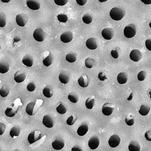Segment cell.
I'll use <instances>...</instances> for the list:
<instances>
[{
  "label": "cell",
  "mask_w": 151,
  "mask_h": 151,
  "mask_svg": "<svg viewBox=\"0 0 151 151\" xmlns=\"http://www.w3.org/2000/svg\"><path fill=\"white\" fill-rule=\"evenodd\" d=\"M43 102L42 100H37L29 103L26 108V112L31 116L34 115L42 105Z\"/></svg>",
  "instance_id": "obj_1"
},
{
  "label": "cell",
  "mask_w": 151,
  "mask_h": 151,
  "mask_svg": "<svg viewBox=\"0 0 151 151\" xmlns=\"http://www.w3.org/2000/svg\"><path fill=\"white\" fill-rule=\"evenodd\" d=\"M102 37L105 39L110 40L114 36V32L111 28H106L104 29L102 31Z\"/></svg>",
  "instance_id": "obj_9"
},
{
  "label": "cell",
  "mask_w": 151,
  "mask_h": 151,
  "mask_svg": "<svg viewBox=\"0 0 151 151\" xmlns=\"http://www.w3.org/2000/svg\"><path fill=\"white\" fill-rule=\"evenodd\" d=\"M98 78L101 81H104L106 79H107V78L104 75L102 72H100L98 75Z\"/></svg>",
  "instance_id": "obj_47"
},
{
  "label": "cell",
  "mask_w": 151,
  "mask_h": 151,
  "mask_svg": "<svg viewBox=\"0 0 151 151\" xmlns=\"http://www.w3.org/2000/svg\"><path fill=\"white\" fill-rule=\"evenodd\" d=\"M99 144V140L96 136L92 137L88 141V146L92 150L95 149L98 147Z\"/></svg>",
  "instance_id": "obj_16"
},
{
  "label": "cell",
  "mask_w": 151,
  "mask_h": 151,
  "mask_svg": "<svg viewBox=\"0 0 151 151\" xmlns=\"http://www.w3.org/2000/svg\"><path fill=\"white\" fill-rule=\"evenodd\" d=\"M95 61L92 58H88L85 60L86 66L88 68H92L95 65Z\"/></svg>",
  "instance_id": "obj_31"
},
{
  "label": "cell",
  "mask_w": 151,
  "mask_h": 151,
  "mask_svg": "<svg viewBox=\"0 0 151 151\" xmlns=\"http://www.w3.org/2000/svg\"><path fill=\"white\" fill-rule=\"evenodd\" d=\"M149 94L150 95V98H151V91L150 92H149Z\"/></svg>",
  "instance_id": "obj_54"
},
{
  "label": "cell",
  "mask_w": 151,
  "mask_h": 151,
  "mask_svg": "<svg viewBox=\"0 0 151 151\" xmlns=\"http://www.w3.org/2000/svg\"><path fill=\"white\" fill-rule=\"evenodd\" d=\"M82 20L84 23L86 24H89L92 23V19L90 14L87 13L83 16Z\"/></svg>",
  "instance_id": "obj_35"
},
{
  "label": "cell",
  "mask_w": 151,
  "mask_h": 151,
  "mask_svg": "<svg viewBox=\"0 0 151 151\" xmlns=\"http://www.w3.org/2000/svg\"><path fill=\"white\" fill-rule=\"evenodd\" d=\"M27 88L29 91L33 92L35 90V88H36V86L33 83L31 82L28 85Z\"/></svg>",
  "instance_id": "obj_43"
},
{
  "label": "cell",
  "mask_w": 151,
  "mask_h": 151,
  "mask_svg": "<svg viewBox=\"0 0 151 151\" xmlns=\"http://www.w3.org/2000/svg\"><path fill=\"white\" fill-rule=\"evenodd\" d=\"M26 77V75L24 71L20 70L15 74L14 80L18 83H21L25 80Z\"/></svg>",
  "instance_id": "obj_12"
},
{
  "label": "cell",
  "mask_w": 151,
  "mask_h": 151,
  "mask_svg": "<svg viewBox=\"0 0 151 151\" xmlns=\"http://www.w3.org/2000/svg\"><path fill=\"white\" fill-rule=\"evenodd\" d=\"M141 1L146 5L151 4V0H141Z\"/></svg>",
  "instance_id": "obj_50"
},
{
  "label": "cell",
  "mask_w": 151,
  "mask_h": 151,
  "mask_svg": "<svg viewBox=\"0 0 151 151\" xmlns=\"http://www.w3.org/2000/svg\"><path fill=\"white\" fill-rule=\"evenodd\" d=\"M130 57L132 61L135 62H138L141 59L142 54L139 50L135 49L131 51Z\"/></svg>",
  "instance_id": "obj_13"
},
{
  "label": "cell",
  "mask_w": 151,
  "mask_h": 151,
  "mask_svg": "<svg viewBox=\"0 0 151 151\" xmlns=\"http://www.w3.org/2000/svg\"><path fill=\"white\" fill-rule=\"evenodd\" d=\"M22 62L25 65L29 67H32L33 64V59L29 55L25 56Z\"/></svg>",
  "instance_id": "obj_24"
},
{
  "label": "cell",
  "mask_w": 151,
  "mask_h": 151,
  "mask_svg": "<svg viewBox=\"0 0 151 151\" xmlns=\"http://www.w3.org/2000/svg\"><path fill=\"white\" fill-rule=\"evenodd\" d=\"M69 100L73 103L77 102L79 100V96L76 93L72 92L69 93L68 96Z\"/></svg>",
  "instance_id": "obj_28"
},
{
  "label": "cell",
  "mask_w": 151,
  "mask_h": 151,
  "mask_svg": "<svg viewBox=\"0 0 151 151\" xmlns=\"http://www.w3.org/2000/svg\"><path fill=\"white\" fill-rule=\"evenodd\" d=\"M16 22L18 25L20 26H24L28 21V17L24 14L18 15L16 17Z\"/></svg>",
  "instance_id": "obj_7"
},
{
  "label": "cell",
  "mask_w": 151,
  "mask_h": 151,
  "mask_svg": "<svg viewBox=\"0 0 151 151\" xmlns=\"http://www.w3.org/2000/svg\"><path fill=\"white\" fill-rule=\"evenodd\" d=\"M42 136L40 131H35L31 132L28 137L29 143L32 144L41 138Z\"/></svg>",
  "instance_id": "obj_5"
},
{
  "label": "cell",
  "mask_w": 151,
  "mask_h": 151,
  "mask_svg": "<svg viewBox=\"0 0 151 151\" xmlns=\"http://www.w3.org/2000/svg\"><path fill=\"white\" fill-rule=\"evenodd\" d=\"M128 149L130 151H139L140 146L138 142L136 141H131L130 143Z\"/></svg>",
  "instance_id": "obj_21"
},
{
  "label": "cell",
  "mask_w": 151,
  "mask_h": 151,
  "mask_svg": "<svg viewBox=\"0 0 151 151\" xmlns=\"http://www.w3.org/2000/svg\"><path fill=\"white\" fill-rule=\"evenodd\" d=\"M120 138L117 135H113L110 138L108 143L109 146L112 148H115L118 146L120 144Z\"/></svg>",
  "instance_id": "obj_10"
},
{
  "label": "cell",
  "mask_w": 151,
  "mask_h": 151,
  "mask_svg": "<svg viewBox=\"0 0 151 151\" xmlns=\"http://www.w3.org/2000/svg\"><path fill=\"white\" fill-rule=\"evenodd\" d=\"M77 120V118L75 115H72L67 119V122L68 125L72 126L75 123Z\"/></svg>",
  "instance_id": "obj_38"
},
{
  "label": "cell",
  "mask_w": 151,
  "mask_h": 151,
  "mask_svg": "<svg viewBox=\"0 0 151 151\" xmlns=\"http://www.w3.org/2000/svg\"><path fill=\"white\" fill-rule=\"evenodd\" d=\"M43 123L47 127L50 128L54 126V121L49 115H45L43 117Z\"/></svg>",
  "instance_id": "obj_18"
},
{
  "label": "cell",
  "mask_w": 151,
  "mask_h": 151,
  "mask_svg": "<svg viewBox=\"0 0 151 151\" xmlns=\"http://www.w3.org/2000/svg\"><path fill=\"white\" fill-rule=\"evenodd\" d=\"M146 73L144 71H142L138 75V79L140 81H143L146 76Z\"/></svg>",
  "instance_id": "obj_40"
},
{
  "label": "cell",
  "mask_w": 151,
  "mask_h": 151,
  "mask_svg": "<svg viewBox=\"0 0 151 151\" xmlns=\"http://www.w3.org/2000/svg\"><path fill=\"white\" fill-rule=\"evenodd\" d=\"M1 1L4 3H8L11 1V0H1Z\"/></svg>",
  "instance_id": "obj_52"
},
{
  "label": "cell",
  "mask_w": 151,
  "mask_h": 151,
  "mask_svg": "<svg viewBox=\"0 0 151 151\" xmlns=\"http://www.w3.org/2000/svg\"><path fill=\"white\" fill-rule=\"evenodd\" d=\"M26 3L28 7L33 10H38L40 7V3L37 0H27Z\"/></svg>",
  "instance_id": "obj_17"
},
{
  "label": "cell",
  "mask_w": 151,
  "mask_h": 151,
  "mask_svg": "<svg viewBox=\"0 0 151 151\" xmlns=\"http://www.w3.org/2000/svg\"><path fill=\"white\" fill-rule=\"evenodd\" d=\"M146 46L148 50L151 51V39L147 40L146 41Z\"/></svg>",
  "instance_id": "obj_45"
},
{
  "label": "cell",
  "mask_w": 151,
  "mask_h": 151,
  "mask_svg": "<svg viewBox=\"0 0 151 151\" xmlns=\"http://www.w3.org/2000/svg\"><path fill=\"white\" fill-rule=\"evenodd\" d=\"M10 92L9 88L7 86L4 85L2 87L0 90V94L2 97H5L9 94Z\"/></svg>",
  "instance_id": "obj_30"
},
{
  "label": "cell",
  "mask_w": 151,
  "mask_h": 151,
  "mask_svg": "<svg viewBox=\"0 0 151 151\" xmlns=\"http://www.w3.org/2000/svg\"><path fill=\"white\" fill-rule=\"evenodd\" d=\"M78 82L79 85L83 87H87L88 85V82L87 76L84 75L80 77L78 80Z\"/></svg>",
  "instance_id": "obj_20"
},
{
  "label": "cell",
  "mask_w": 151,
  "mask_h": 151,
  "mask_svg": "<svg viewBox=\"0 0 151 151\" xmlns=\"http://www.w3.org/2000/svg\"><path fill=\"white\" fill-rule=\"evenodd\" d=\"M60 39L61 41L64 43H69L73 39V34L70 31L66 32L61 35Z\"/></svg>",
  "instance_id": "obj_14"
},
{
  "label": "cell",
  "mask_w": 151,
  "mask_h": 151,
  "mask_svg": "<svg viewBox=\"0 0 151 151\" xmlns=\"http://www.w3.org/2000/svg\"><path fill=\"white\" fill-rule=\"evenodd\" d=\"M21 129L18 126H15L12 128L10 132L11 137L15 138L18 137L20 134Z\"/></svg>",
  "instance_id": "obj_23"
},
{
  "label": "cell",
  "mask_w": 151,
  "mask_h": 151,
  "mask_svg": "<svg viewBox=\"0 0 151 151\" xmlns=\"http://www.w3.org/2000/svg\"><path fill=\"white\" fill-rule=\"evenodd\" d=\"M88 130V125L84 124L78 128L77 131V134L80 136H83L86 134Z\"/></svg>",
  "instance_id": "obj_19"
},
{
  "label": "cell",
  "mask_w": 151,
  "mask_h": 151,
  "mask_svg": "<svg viewBox=\"0 0 151 151\" xmlns=\"http://www.w3.org/2000/svg\"><path fill=\"white\" fill-rule=\"evenodd\" d=\"M56 110L59 113L61 114H64L67 111V110L65 106L61 103H60V105L57 108Z\"/></svg>",
  "instance_id": "obj_37"
},
{
  "label": "cell",
  "mask_w": 151,
  "mask_h": 151,
  "mask_svg": "<svg viewBox=\"0 0 151 151\" xmlns=\"http://www.w3.org/2000/svg\"><path fill=\"white\" fill-rule=\"evenodd\" d=\"M9 70V65L6 62H3L0 63V73H5Z\"/></svg>",
  "instance_id": "obj_26"
},
{
  "label": "cell",
  "mask_w": 151,
  "mask_h": 151,
  "mask_svg": "<svg viewBox=\"0 0 151 151\" xmlns=\"http://www.w3.org/2000/svg\"><path fill=\"white\" fill-rule=\"evenodd\" d=\"M71 75L69 73L65 70L62 71L59 75L60 81L63 83L67 84L69 81Z\"/></svg>",
  "instance_id": "obj_8"
},
{
  "label": "cell",
  "mask_w": 151,
  "mask_h": 151,
  "mask_svg": "<svg viewBox=\"0 0 151 151\" xmlns=\"http://www.w3.org/2000/svg\"><path fill=\"white\" fill-rule=\"evenodd\" d=\"M125 14V11L123 9L115 7L113 8L110 12L111 18L115 21L121 20Z\"/></svg>",
  "instance_id": "obj_2"
},
{
  "label": "cell",
  "mask_w": 151,
  "mask_h": 151,
  "mask_svg": "<svg viewBox=\"0 0 151 151\" xmlns=\"http://www.w3.org/2000/svg\"><path fill=\"white\" fill-rule=\"evenodd\" d=\"M6 24V17L3 13L0 14V27H3Z\"/></svg>",
  "instance_id": "obj_36"
},
{
  "label": "cell",
  "mask_w": 151,
  "mask_h": 151,
  "mask_svg": "<svg viewBox=\"0 0 151 151\" xmlns=\"http://www.w3.org/2000/svg\"><path fill=\"white\" fill-rule=\"evenodd\" d=\"M132 93H131L129 97L127 99V100H132Z\"/></svg>",
  "instance_id": "obj_51"
},
{
  "label": "cell",
  "mask_w": 151,
  "mask_h": 151,
  "mask_svg": "<svg viewBox=\"0 0 151 151\" xmlns=\"http://www.w3.org/2000/svg\"><path fill=\"white\" fill-rule=\"evenodd\" d=\"M150 110V108L149 106L146 105H143L141 106L139 112L142 116H146L149 113Z\"/></svg>",
  "instance_id": "obj_29"
},
{
  "label": "cell",
  "mask_w": 151,
  "mask_h": 151,
  "mask_svg": "<svg viewBox=\"0 0 151 151\" xmlns=\"http://www.w3.org/2000/svg\"><path fill=\"white\" fill-rule=\"evenodd\" d=\"M55 3L59 6L65 5L68 2V0H54Z\"/></svg>",
  "instance_id": "obj_41"
},
{
  "label": "cell",
  "mask_w": 151,
  "mask_h": 151,
  "mask_svg": "<svg viewBox=\"0 0 151 151\" xmlns=\"http://www.w3.org/2000/svg\"><path fill=\"white\" fill-rule=\"evenodd\" d=\"M111 55L112 57L114 58L117 59L118 58V53L116 50H112L111 51Z\"/></svg>",
  "instance_id": "obj_44"
},
{
  "label": "cell",
  "mask_w": 151,
  "mask_h": 151,
  "mask_svg": "<svg viewBox=\"0 0 151 151\" xmlns=\"http://www.w3.org/2000/svg\"><path fill=\"white\" fill-rule=\"evenodd\" d=\"M43 93L44 96L47 98L51 97L53 95V92L51 89L47 86L44 89Z\"/></svg>",
  "instance_id": "obj_34"
},
{
  "label": "cell",
  "mask_w": 151,
  "mask_h": 151,
  "mask_svg": "<svg viewBox=\"0 0 151 151\" xmlns=\"http://www.w3.org/2000/svg\"><path fill=\"white\" fill-rule=\"evenodd\" d=\"M72 150L74 151H82V150L81 148L77 146H75L72 149Z\"/></svg>",
  "instance_id": "obj_49"
},
{
  "label": "cell",
  "mask_w": 151,
  "mask_h": 151,
  "mask_svg": "<svg viewBox=\"0 0 151 151\" xmlns=\"http://www.w3.org/2000/svg\"><path fill=\"white\" fill-rule=\"evenodd\" d=\"M94 97L93 96L87 99L86 101L85 105L88 109H91L94 107L95 104Z\"/></svg>",
  "instance_id": "obj_25"
},
{
  "label": "cell",
  "mask_w": 151,
  "mask_h": 151,
  "mask_svg": "<svg viewBox=\"0 0 151 151\" xmlns=\"http://www.w3.org/2000/svg\"><path fill=\"white\" fill-rule=\"evenodd\" d=\"M128 76L126 73H120L117 77L118 83L120 84L126 83L128 80Z\"/></svg>",
  "instance_id": "obj_22"
},
{
  "label": "cell",
  "mask_w": 151,
  "mask_h": 151,
  "mask_svg": "<svg viewBox=\"0 0 151 151\" xmlns=\"http://www.w3.org/2000/svg\"><path fill=\"white\" fill-rule=\"evenodd\" d=\"M53 57L50 54L43 61L44 65L47 67L51 65L52 63Z\"/></svg>",
  "instance_id": "obj_33"
},
{
  "label": "cell",
  "mask_w": 151,
  "mask_h": 151,
  "mask_svg": "<svg viewBox=\"0 0 151 151\" xmlns=\"http://www.w3.org/2000/svg\"><path fill=\"white\" fill-rule=\"evenodd\" d=\"M77 55L75 52H72L67 54L66 57L67 61L70 63H73L76 60Z\"/></svg>",
  "instance_id": "obj_27"
},
{
  "label": "cell",
  "mask_w": 151,
  "mask_h": 151,
  "mask_svg": "<svg viewBox=\"0 0 151 151\" xmlns=\"http://www.w3.org/2000/svg\"><path fill=\"white\" fill-rule=\"evenodd\" d=\"M150 27L151 28V22L149 24Z\"/></svg>",
  "instance_id": "obj_55"
},
{
  "label": "cell",
  "mask_w": 151,
  "mask_h": 151,
  "mask_svg": "<svg viewBox=\"0 0 151 151\" xmlns=\"http://www.w3.org/2000/svg\"><path fill=\"white\" fill-rule=\"evenodd\" d=\"M57 18L58 21L61 22L66 23L68 20L67 15L65 14H61L58 15Z\"/></svg>",
  "instance_id": "obj_39"
},
{
  "label": "cell",
  "mask_w": 151,
  "mask_h": 151,
  "mask_svg": "<svg viewBox=\"0 0 151 151\" xmlns=\"http://www.w3.org/2000/svg\"><path fill=\"white\" fill-rule=\"evenodd\" d=\"M33 36L35 39L37 41L42 42L45 38V33L42 29H37L34 31Z\"/></svg>",
  "instance_id": "obj_6"
},
{
  "label": "cell",
  "mask_w": 151,
  "mask_h": 151,
  "mask_svg": "<svg viewBox=\"0 0 151 151\" xmlns=\"http://www.w3.org/2000/svg\"><path fill=\"white\" fill-rule=\"evenodd\" d=\"M115 106L110 103L104 104L102 106V113L106 116H110L113 112Z\"/></svg>",
  "instance_id": "obj_4"
},
{
  "label": "cell",
  "mask_w": 151,
  "mask_h": 151,
  "mask_svg": "<svg viewBox=\"0 0 151 151\" xmlns=\"http://www.w3.org/2000/svg\"><path fill=\"white\" fill-rule=\"evenodd\" d=\"M17 111H15L11 108H8L5 112V115L9 117H14L17 113Z\"/></svg>",
  "instance_id": "obj_32"
},
{
  "label": "cell",
  "mask_w": 151,
  "mask_h": 151,
  "mask_svg": "<svg viewBox=\"0 0 151 151\" xmlns=\"http://www.w3.org/2000/svg\"><path fill=\"white\" fill-rule=\"evenodd\" d=\"M145 137L147 140L151 141V130L148 131L145 133Z\"/></svg>",
  "instance_id": "obj_46"
},
{
  "label": "cell",
  "mask_w": 151,
  "mask_h": 151,
  "mask_svg": "<svg viewBox=\"0 0 151 151\" xmlns=\"http://www.w3.org/2000/svg\"><path fill=\"white\" fill-rule=\"evenodd\" d=\"M87 47L91 50H95L98 47V42L96 39L91 38L88 39L86 42Z\"/></svg>",
  "instance_id": "obj_15"
},
{
  "label": "cell",
  "mask_w": 151,
  "mask_h": 151,
  "mask_svg": "<svg viewBox=\"0 0 151 151\" xmlns=\"http://www.w3.org/2000/svg\"><path fill=\"white\" fill-rule=\"evenodd\" d=\"M98 1L101 3L106 2L108 1V0H98Z\"/></svg>",
  "instance_id": "obj_53"
},
{
  "label": "cell",
  "mask_w": 151,
  "mask_h": 151,
  "mask_svg": "<svg viewBox=\"0 0 151 151\" xmlns=\"http://www.w3.org/2000/svg\"><path fill=\"white\" fill-rule=\"evenodd\" d=\"M65 145V142L63 139L61 138H58L52 144L53 147L57 150L63 149Z\"/></svg>",
  "instance_id": "obj_11"
},
{
  "label": "cell",
  "mask_w": 151,
  "mask_h": 151,
  "mask_svg": "<svg viewBox=\"0 0 151 151\" xmlns=\"http://www.w3.org/2000/svg\"><path fill=\"white\" fill-rule=\"evenodd\" d=\"M87 0H76L77 4L79 5L83 6L86 3Z\"/></svg>",
  "instance_id": "obj_48"
},
{
  "label": "cell",
  "mask_w": 151,
  "mask_h": 151,
  "mask_svg": "<svg viewBox=\"0 0 151 151\" xmlns=\"http://www.w3.org/2000/svg\"><path fill=\"white\" fill-rule=\"evenodd\" d=\"M124 34L127 38H131L134 37L136 33L135 26L133 24H130L126 26L124 30Z\"/></svg>",
  "instance_id": "obj_3"
},
{
  "label": "cell",
  "mask_w": 151,
  "mask_h": 151,
  "mask_svg": "<svg viewBox=\"0 0 151 151\" xmlns=\"http://www.w3.org/2000/svg\"><path fill=\"white\" fill-rule=\"evenodd\" d=\"M130 118H126L125 119V122L127 125L129 126H131L134 125V120L133 119H131V116Z\"/></svg>",
  "instance_id": "obj_42"
}]
</instances>
